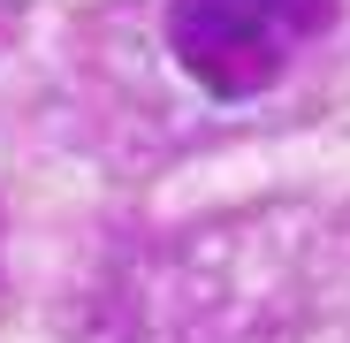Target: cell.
<instances>
[{"instance_id":"6da1fadb","label":"cell","mask_w":350,"mask_h":343,"mask_svg":"<svg viewBox=\"0 0 350 343\" xmlns=\"http://www.w3.org/2000/svg\"><path fill=\"white\" fill-rule=\"evenodd\" d=\"M327 23V0H167V46L213 99L267 92Z\"/></svg>"}]
</instances>
